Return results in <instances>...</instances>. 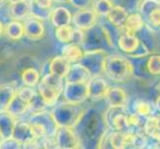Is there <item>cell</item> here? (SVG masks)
I'll list each match as a JSON object with an SVG mask.
<instances>
[{
    "label": "cell",
    "mask_w": 160,
    "mask_h": 149,
    "mask_svg": "<svg viewBox=\"0 0 160 149\" xmlns=\"http://www.w3.org/2000/svg\"><path fill=\"white\" fill-rule=\"evenodd\" d=\"M74 129L82 148H98V143L109 128L104 118V112L98 108H87Z\"/></svg>",
    "instance_id": "cell-1"
},
{
    "label": "cell",
    "mask_w": 160,
    "mask_h": 149,
    "mask_svg": "<svg viewBox=\"0 0 160 149\" xmlns=\"http://www.w3.org/2000/svg\"><path fill=\"white\" fill-rule=\"evenodd\" d=\"M103 74L115 82H128L131 77H133L130 59L122 55L109 54L104 63Z\"/></svg>",
    "instance_id": "cell-2"
},
{
    "label": "cell",
    "mask_w": 160,
    "mask_h": 149,
    "mask_svg": "<svg viewBox=\"0 0 160 149\" xmlns=\"http://www.w3.org/2000/svg\"><path fill=\"white\" fill-rule=\"evenodd\" d=\"M85 40L82 44L84 51L104 50L108 52L114 49L115 42L103 23H98L89 30L85 31Z\"/></svg>",
    "instance_id": "cell-3"
},
{
    "label": "cell",
    "mask_w": 160,
    "mask_h": 149,
    "mask_svg": "<svg viewBox=\"0 0 160 149\" xmlns=\"http://www.w3.org/2000/svg\"><path fill=\"white\" fill-rule=\"evenodd\" d=\"M64 86V78L48 73L43 76L39 85L37 86V91L48 107H54L63 93Z\"/></svg>",
    "instance_id": "cell-4"
},
{
    "label": "cell",
    "mask_w": 160,
    "mask_h": 149,
    "mask_svg": "<svg viewBox=\"0 0 160 149\" xmlns=\"http://www.w3.org/2000/svg\"><path fill=\"white\" fill-rule=\"evenodd\" d=\"M86 109L81 104H74L64 101L63 102L55 104L51 112L58 126L74 127Z\"/></svg>",
    "instance_id": "cell-5"
},
{
    "label": "cell",
    "mask_w": 160,
    "mask_h": 149,
    "mask_svg": "<svg viewBox=\"0 0 160 149\" xmlns=\"http://www.w3.org/2000/svg\"><path fill=\"white\" fill-rule=\"evenodd\" d=\"M109 53L104 50L85 51L79 63L89 70L92 77L101 76L104 72V63Z\"/></svg>",
    "instance_id": "cell-6"
},
{
    "label": "cell",
    "mask_w": 160,
    "mask_h": 149,
    "mask_svg": "<svg viewBox=\"0 0 160 149\" xmlns=\"http://www.w3.org/2000/svg\"><path fill=\"white\" fill-rule=\"evenodd\" d=\"M63 98L65 102L74 104H82L85 102L87 99H89L88 82H65Z\"/></svg>",
    "instance_id": "cell-7"
},
{
    "label": "cell",
    "mask_w": 160,
    "mask_h": 149,
    "mask_svg": "<svg viewBox=\"0 0 160 149\" xmlns=\"http://www.w3.org/2000/svg\"><path fill=\"white\" fill-rule=\"evenodd\" d=\"M128 113L125 107H112L104 112V118L110 130L126 131L130 130L128 122Z\"/></svg>",
    "instance_id": "cell-8"
},
{
    "label": "cell",
    "mask_w": 160,
    "mask_h": 149,
    "mask_svg": "<svg viewBox=\"0 0 160 149\" xmlns=\"http://www.w3.org/2000/svg\"><path fill=\"white\" fill-rule=\"evenodd\" d=\"M56 148L61 149H75L82 148V142L74 127L68 126H59L55 135Z\"/></svg>",
    "instance_id": "cell-9"
},
{
    "label": "cell",
    "mask_w": 160,
    "mask_h": 149,
    "mask_svg": "<svg viewBox=\"0 0 160 149\" xmlns=\"http://www.w3.org/2000/svg\"><path fill=\"white\" fill-rule=\"evenodd\" d=\"M29 121L32 124L41 127L48 138H55L59 126L55 121L51 112H47L46 109H44L41 112H33L31 113Z\"/></svg>",
    "instance_id": "cell-10"
},
{
    "label": "cell",
    "mask_w": 160,
    "mask_h": 149,
    "mask_svg": "<svg viewBox=\"0 0 160 149\" xmlns=\"http://www.w3.org/2000/svg\"><path fill=\"white\" fill-rule=\"evenodd\" d=\"M98 16L92 8L79 9L73 15V24L76 28L87 31L98 24Z\"/></svg>",
    "instance_id": "cell-11"
},
{
    "label": "cell",
    "mask_w": 160,
    "mask_h": 149,
    "mask_svg": "<svg viewBox=\"0 0 160 149\" xmlns=\"http://www.w3.org/2000/svg\"><path fill=\"white\" fill-rule=\"evenodd\" d=\"M109 89L108 82L101 76H95L88 82V90H89V99L92 102L102 101L107 96Z\"/></svg>",
    "instance_id": "cell-12"
},
{
    "label": "cell",
    "mask_w": 160,
    "mask_h": 149,
    "mask_svg": "<svg viewBox=\"0 0 160 149\" xmlns=\"http://www.w3.org/2000/svg\"><path fill=\"white\" fill-rule=\"evenodd\" d=\"M23 25L25 36L30 40H40L45 35V26H44L43 20L39 18L30 15L24 20Z\"/></svg>",
    "instance_id": "cell-13"
},
{
    "label": "cell",
    "mask_w": 160,
    "mask_h": 149,
    "mask_svg": "<svg viewBox=\"0 0 160 149\" xmlns=\"http://www.w3.org/2000/svg\"><path fill=\"white\" fill-rule=\"evenodd\" d=\"M12 137L21 143L22 147L26 143H28L34 139H37L34 134V131H33V127L30 121H21V120H17V122H16Z\"/></svg>",
    "instance_id": "cell-14"
},
{
    "label": "cell",
    "mask_w": 160,
    "mask_h": 149,
    "mask_svg": "<svg viewBox=\"0 0 160 149\" xmlns=\"http://www.w3.org/2000/svg\"><path fill=\"white\" fill-rule=\"evenodd\" d=\"M104 98L108 107H126L128 102V93L122 87H109Z\"/></svg>",
    "instance_id": "cell-15"
},
{
    "label": "cell",
    "mask_w": 160,
    "mask_h": 149,
    "mask_svg": "<svg viewBox=\"0 0 160 149\" xmlns=\"http://www.w3.org/2000/svg\"><path fill=\"white\" fill-rule=\"evenodd\" d=\"M129 12L125 8L121 6H117L114 5L110 12L107 16V20L115 28H118L121 31H124V27L126 20L128 18Z\"/></svg>",
    "instance_id": "cell-16"
},
{
    "label": "cell",
    "mask_w": 160,
    "mask_h": 149,
    "mask_svg": "<svg viewBox=\"0 0 160 149\" xmlns=\"http://www.w3.org/2000/svg\"><path fill=\"white\" fill-rule=\"evenodd\" d=\"M142 128L148 136V138L156 141L160 144V113L152 114L146 117Z\"/></svg>",
    "instance_id": "cell-17"
},
{
    "label": "cell",
    "mask_w": 160,
    "mask_h": 149,
    "mask_svg": "<svg viewBox=\"0 0 160 149\" xmlns=\"http://www.w3.org/2000/svg\"><path fill=\"white\" fill-rule=\"evenodd\" d=\"M91 72L80 63H75L71 65L70 71L65 78V82H89L92 78Z\"/></svg>",
    "instance_id": "cell-18"
},
{
    "label": "cell",
    "mask_w": 160,
    "mask_h": 149,
    "mask_svg": "<svg viewBox=\"0 0 160 149\" xmlns=\"http://www.w3.org/2000/svg\"><path fill=\"white\" fill-rule=\"evenodd\" d=\"M16 122L17 117H15L6 109H0V131L3 138L12 137Z\"/></svg>",
    "instance_id": "cell-19"
},
{
    "label": "cell",
    "mask_w": 160,
    "mask_h": 149,
    "mask_svg": "<svg viewBox=\"0 0 160 149\" xmlns=\"http://www.w3.org/2000/svg\"><path fill=\"white\" fill-rule=\"evenodd\" d=\"M147 57L129 58L133 69V77L142 82H147L153 78L147 68Z\"/></svg>",
    "instance_id": "cell-20"
},
{
    "label": "cell",
    "mask_w": 160,
    "mask_h": 149,
    "mask_svg": "<svg viewBox=\"0 0 160 149\" xmlns=\"http://www.w3.org/2000/svg\"><path fill=\"white\" fill-rule=\"evenodd\" d=\"M140 40L137 37V35L134 34H129V33L123 31L120 34V36L118 39V46L122 52L125 54H131L133 53L137 47L139 46Z\"/></svg>",
    "instance_id": "cell-21"
},
{
    "label": "cell",
    "mask_w": 160,
    "mask_h": 149,
    "mask_svg": "<svg viewBox=\"0 0 160 149\" xmlns=\"http://www.w3.org/2000/svg\"><path fill=\"white\" fill-rule=\"evenodd\" d=\"M9 14L14 20H25L31 14V1L22 0L15 3H10Z\"/></svg>",
    "instance_id": "cell-22"
},
{
    "label": "cell",
    "mask_w": 160,
    "mask_h": 149,
    "mask_svg": "<svg viewBox=\"0 0 160 149\" xmlns=\"http://www.w3.org/2000/svg\"><path fill=\"white\" fill-rule=\"evenodd\" d=\"M50 19L53 26L57 28V27L71 25L72 21H73V15L68 8L64 6H58L52 10Z\"/></svg>",
    "instance_id": "cell-23"
},
{
    "label": "cell",
    "mask_w": 160,
    "mask_h": 149,
    "mask_svg": "<svg viewBox=\"0 0 160 149\" xmlns=\"http://www.w3.org/2000/svg\"><path fill=\"white\" fill-rule=\"evenodd\" d=\"M71 63L63 56H56L49 62V73H52L61 78H66L71 68Z\"/></svg>",
    "instance_id": "cell-24"
},
{
    "label": "cell",
    "mask_w": 160,
    "mask_h": 149,
    "mask_svg": "<svg viewBox=\"0 0 160 149\" xmlns=\"http://www.w3.org/2000/svg\"><path fill=\"white\" fill-rule=\"evenodd\" d=\"M84 53L85 51L82 47L75 43L65 44V46L62 48V56L71 64L79 63L82 57L84 56Z\"/></svg>",
    "instance_id": "cell-25"
},
{
    "label": "cell",
    "mask_w": 160,
    "mask_h": 149,
    "mask_svg": "<svg viewBox=\"0 0 160 149\" xmlns=\"http://www.w3.org/2000/svg\"><path fill=\"white\" fill-rule=\"evenodd\" d=\"M145 24V19L139 12H132L129 13L128 18L126 20L124 31L129 33V34L136 35Z\"/></svg>",
    "instance_id": "cell-26"
},
{
    "label": "cell",
    "mask_w": 160,
    "mask_h": 149,
    "mask_svg": "<svg viewBox=\"0 0 160 149\" xmlns=\"http://www.w3.org/2000/svg\"><path fill=\"white\" fill-rule=\"evenodd\" d=\"M137 37L139 38V40L143 42L146 45V47L149 49V51L155 52L157 49V38L155 36V33L151 29V26L145 24L143 26V28L137 33Z\"/></svg>",
    "instance_id": "cell-27"
},
{
    "label": "cell",
    "mask_w": 160,
    "mask_h": 149,
    "mask_svg": "<svg viewBox=\"0 0 160 149\" xmlns=\"http://www.w3.org/2000/svg\"><path fill=\"white\" fill-rule=\"evenodd\" d=\"M4 34L10 41H19L22 37L25 36L24 25L19 20H12L5 26Z\"/></svg>",
    "instance_id": "cell-28"
},
{
    "label": "cell",
    "mask_w": 160,
    "mask_h": 149,
    "mask_svg": "<svg viewBox=\"0 0 160 149\" xmlns=\"http://www.w3.org/2000/svg\"><path fill=\"white\" fill-rule=\"evenodd\" d=\"M15 117H20L29 112V103L23 101L17 93L5 108Z\"/></svg>",
    "instance_id": "cell-29"
},
{
    "label": "cell",
    "mask_w": 160,
    "mask_h": 149,
    "mask_svg": "<svg viewBox=\"0 0 160 149\" xmlns=\"http://www.w3.org/2000/svg\"><path fill=\"white\" fill-rule=\"evenodd\" d=\"M21 81L25 86L35 87L39 85L41 81V74L34 67H28L22 71Z\"/></svg>",
    "instance_id": "cell-30"
},
{
    "label": "cell",
    "mask_w": 160,
    "mask_h": 149,
    "mask_svg": "<svg viewBox=\"0 0 160 149\" xmlns=\"http://www.w3.org/2000/svg\"><path fill=\"white\" fill-rule=\"evenodd\" d=\"M17 89L12 84H4L0 86V109H5L17 93Z\"/></svg>",
    "instance_id": "cell-31"
},
{
    "label": "cell",
    "mask_w": 160,
    "mask_h": 149,
    "mask_svg": "<svg viewBox=\"0 0 160 149\" xmlns=\"http://www.w3.org/2000/svg\"><path fill=\"white\" fill-rule=\"evenodd\" d=\"M133 112L138 114L141 117H148L153 114V106L147 101L144 99H136L133 102Z\"/></svg>",
    "instance_id": "cell-32"
},
{
    "label": "cell",
    "mask_w": 160,
    "mask_h": 149,
    "mask_svg": "<svg viewBox=\"0 0 160 149\" xmlns=\"http://www.w3.org/2000/svg\"><path fill=\"white\" fill-rule=\"evenodd\" d=\"M113 6L114 5L110 0H93L92 7L98 14V16L104 18L108 15Z\"/></svg>",
    "instance_id": "cell-33"
},
{
    "label": "cell",
    "mask_w": 160,
    "mask_h": 149,
    "mask_svg": "<svg viewBox=\"0 0 160 149\" xmlns=\"http://www.w3.org/2000/svg\"><path fill=\"white\" fill-rule=\"evenodd\" d=\"M159 8L160 5L158 0H141L138 7V11L143 17H144V19H147L153 11H155Z\"/></svg>",
    "instance_id": "cell-34"
},
{
    "label": "cell",
    "mask_w": 160,
    "mask_h": 149,
    "mask_svg": "<svg viewBox=\"0 0 160 149\" xmlns=\"http://www.w3.org/2000/svg\"><path fill=\"white\" fill-rule=\"evenodd\" d=\"M73 31L74 28L68 26H62V27H57L55 30V37L56 39L63 44H68L72 43V38H73Z\"/></svg>",
    "instance_id": "cell-35"
},
{
    "label": "cell",
    "mask_w": 160,
    "mask_h": 149,
    "mask_svg": "<svg viewBox=\"0 0 160 149\" xmlns=\"http://www.w3.org/2000/svg\"><path fill=\"white\" fill-rule=\"evenodd\" d=\"M147 68L153 77L160 76V54H150L147 57Z\"/></svg>",
    "instance_id": "cell-36"
},
{
    "label": "cell",
    "mask_w": 160,
    "mask_h": 149,
    "mask_svg": "<svg viewBox=\"0 0 160 149\" xmlns=\"http://www.w3.org/2000/svg\"><path fill=\"white\" fill-rule=\"evenodd\" d=\"M110 1L113 3V5L123 7L129 13H132L136 12V10H138L141 0H110Z\"/></svg>",
    "instance_id": "cell-37"
},
{
    "label": "cell",
    "mask_w": 160,
    "mask_h": 149,
    "mask_svg": "<svg viewBox=\"0 0 160 149\" xmlns=\"http://www.w3.org/2000/svg\"><path fill=\"white\" fill-rule=\"evenodd\" d=\"M47 107H48L47 103L45 102V101H44L43 97L40 96V93L37 91L36 96L33 97V99L29 102V112L31 113L41 112V110L46 109Z\"/></svg>",
    "instance_id": "cell-38"
},
{
    "label": "cell",
    "mask_w": 160,
    "mask_h": 149,
    "mask_svg": "<svg viewBox=\"0 0 160 149\" xmlns=\"http://www.w3.org/2000/svg\"><path fill=\"white\" fill-rule=\"evenodd\" d=\"M51 13H52V10L40 8L31 0V14L30 15L34 16L36 18H39L41 20H46V19H50Z\"/></svg>",
    "instance_id": "cell-39"
},
{
    "label": "cell",
    "mask_w": 160,
    "mask_h": 149,
    "mask_svg": "<svg viewBox=\"0 0 160 149\" xmlns=\"http://www.w3.org/2000/svg\"><path fill=\"white\" fill-rule=\"evenodd\" d=\"M36 93H37V91L34 89V87H29V86H25V85H24V87H21L17 91V95L23 99V101H25L28 103L32 101L33 97L36 96Z\"/></svg>",
    "instance_id": "cell-40"
},
{
    "label": "cell",
    "mask_w": 160,
    "mask_h": 149,
    "mask_svg": "<svg viewBox=\"0 0 160 149\" xmlns=\"http://www.w3.org/2000/svg\"><path fill=\"white\" fill-rule=\"evenodd\" d=\"M151 54V52L149 51V49L146 47V45L143 42L140 41L139 46L137 47V49L133 53H131L129 55H128V58H141V57H147Z\"/></svg>",
    "instance_id": "cell-41"
},
{
    "label": "cell",
    "mask_w": 160,
    "mask_h": 149,
    "mask_svg": "<svg viewBox=\"0 0 160 149\" xmlns=\"http://www.w3.org/2000/svg\"><path fill=\"white\" fill-rule=\"evenodd\" d=\"M0 148L18 149V148H22V144L18 140L13 138V137H9V138H3L2 142L0 143Z\"/></svg>",
    "instance_id": "cell-42"
},
{
    "label": "cell",
    "mask_w": 160,
    "mask_h": 149,
    "mask_svg": "<svg viewBox=\"0 0 160 149\" xmlns=\"http://www.w3.org/2000/svg\"><path fill=\"white\" fill-rule=\"evenodd\" d=\"M146 21L149 23V26L155 27V28H160V8L153 11L149 17L146 19Z\"/></svg>",
    "instance_id": "cell-43"
},
{
    "label": "cell",
    "mask_w": 160,
    "mask_h": 149,
    "mask_svg": "<svg viewBox=\"0 0 160 149\" xmlns=\"http://www.w3.org/2000/svg\"><path fill=\"white\" fill-rule=\"evenodd\" d=\"M85 31L76 28L73 31V38H72V43L75 44H79V45L82 46V44L84 43L85 40Z\"/></svg>",
    "instance_id": "cell-44"
},
{
    "label": "cell",
    "mask_w": 160,
    "mask_h": 149,
    "mask_svg": "<svg viewBox=\"0 0 160 149\" xmlns=\"http://www.w3.org/2000/svg\"><path fill=\"white\" fill-rule=\"evenodd\" d=\"M70 3L78 9L89 8L92 6L93 0H70Z\"/></svg>",
    "instance_id": "cell-45"
},
{
    "label": "cell",
    "mask_w": 160,
    "mask_h": 149,
    "mask_svg": "<svg viewBox=\"0 0 160 149\" xmlns=\"http://www.w3.org/2000/svg\"><path fill=\"white\" fill-rule=\"evenodd\" d=\"M37 6H39L40 8L47 9V10H52L53 7V0H32Z\"/></svg>",
    "instance_id": "cell-46"
},
{
    "label": "cell",
    "mask_w": 160,
    "mask_h": 149,
    "mask_svg": "<svg viewBox=\"0 0 160 149\" xmlns=\"http://www.w3.org/2000/svg\"><path fill=\"white\" fill-rule=\"evenodd\" d=\"M155 107H156V109L158 110V112H160V95L157 97L156 101H155Z\"/></svg>",
    "instance_id": "cell-47"
},
{
    "label": "cell",
    "mask_w": 160,
    "mask_h": 149,
    "mask_svg": "<svg viewBox=\"0 0 160 149\" xmlns=\"http://www.w3.org/2000/svg\"><path fill=\"white\" fill-rule=\"evenodd\" d=\"M4 29H5V27L3 26V23L1 22V20H0V38H1V36L3 35V33H4Z\"/></svg>",
    "instance_id": "cell-48"
},
{
    "label": "cell",
    "mask_w": 160,
    "mask_h": 149,
    "mask_svg": "<svg viewBox=\"0 0 160 149\" xmlns=\"http://www.w3.org/2000/svg\"><path fill=\"white\" fill-rule=\"evenodd\" d=\"M1 50V49H0ZM5 59V56H4V52L3 51H0V65L3 63V61Z\"/></svg>",
    "instance_id": "cell-49"
},
{
    "label": "cell",
    "mask_w": 160,
    "mask_h": 149,
    "mask_svg": "<svg viewBox=\"0 0 160 149\" xmlns=\"http://www.w3.org/2000/svg\"><path fill=\"white\" fill-rule=\"evenodd\" d=\"M54 2H57V3H63V4H67L70 3V0H53Z\"/></svg>",
    "instance_id": "cell-50"
},
{
    "label": "cell",
    "mask_w": 160,
    "mask_h": 149,
    "mask_svg": "<svg viewBox=\"0 0 160 149\" xmlns=\"http://www.w3.org/2000/svg\"><path fill=\"white\" fill-rule=\"evenodd\" d=\"M9 3H15V2H18V1H22V0H7Z\"/></svg>",
    "instance_id": "cell-51"
},
{
    "label": "cell",
    "mask_w": 160,
    "mask_h": 149,
    "mask_svg": "<svg viewBox=\"0 0 160 149\" xmlns=\"http://www.w3.org/2000/svg\"><path fill=\"white\" fill-rule=\"evenodd\" d=\"M2 140H3V136H2V133H1V131H0V143L2 142Z\"/></svg>",
    "instance_id": "cell-52"
},
{
    "label": "cell",
    "mask_w": 160,
    "mask_h": 149,
    "mask_svg": "<svg viewBox=\"0 0 160 149\" xmlns=\"http://www.w3.org/2000/svg\"><path fill=\"white\" fill-rule=\"evenodd\" d=\"M157 90L160 92V81H159V82H158V85H157Z\"/></svg>",
    "instance_id": "cell-53"
},
{
    "label": "cell",
    "mask_w": 160,
    "mask_h": 149,
    "mask_svg": "<svg viewBox=\"0 0 160 149\" xmlns=\"http://www.w3.org/2000/svg\"><path fill=\"white\" fill-rule=\"evenodd\" d=\"M4 1H5V0H0V5H1Z\"/></svg>",
    "instance_id": "cell-54"
},
{
    "label": "cell",
    "mask_w": 160,
    "mask_h": 149,
    "mask_svg": "<svg viewBox=\"0 0 160 149\" xmlns=\"http://www.w3.org/2000/svg\"><path fill=\"white\" fill-rule=\"evenodd\" d=\"M158 1H159V5H160V0H158Z\"/></svg>",
    "instance_id": "cell-55"
}]
</instances>
